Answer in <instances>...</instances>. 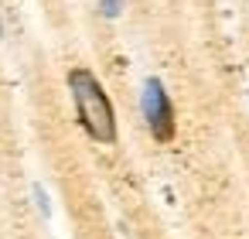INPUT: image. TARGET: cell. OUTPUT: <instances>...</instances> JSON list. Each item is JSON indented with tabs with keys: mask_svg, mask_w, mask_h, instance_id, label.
<instances>
[{
	"mask_svg": "<svg viewBox=\"0 0 249 239\" xmlns=\"http://www.w3.org/2000/svg\"><path fill=\"white\" fill-rule=\"evenodd\" d=\"M69 92L75 103L79 127L96 144H116V113H113V103H109L103 82L89 69H72L69 72Z\"/></svg>",
	"mask_w": 249,
	"mask_h": 239,
	"instance_id": "1",
	"label": "cell"
},
{
	"mask_svg": "<svg viewBox=\"0 0 249 239\" xmlns=\"http://www.w3.org/2000/svg\"><path fill=\"white\" fill-rule=\"evenodd\" d=\"M143 120L150 127V137L157 144H171L178 133V120H174V103L164 89L160 79H147L143 82Z\"/></svg>",
	"mask_w": 249,
	"mask_h": 239,
	"instance_id": "2",
	"label": "cell"
},
{
	"mask_svg": "<svg viewBox=\"0 0 249 239\" xmlns=\"http://www.w3.org/2000/svg\"><path fill=\"white\" fill-rule=\"evenodd\" d=\"M103 7H106V14H120V0H103Z\"/></svg>",
	"mask_w": 249,
	"mask_h": 239,
	"instance_id": "3",
	"label": "cell"
}]
</instances>
